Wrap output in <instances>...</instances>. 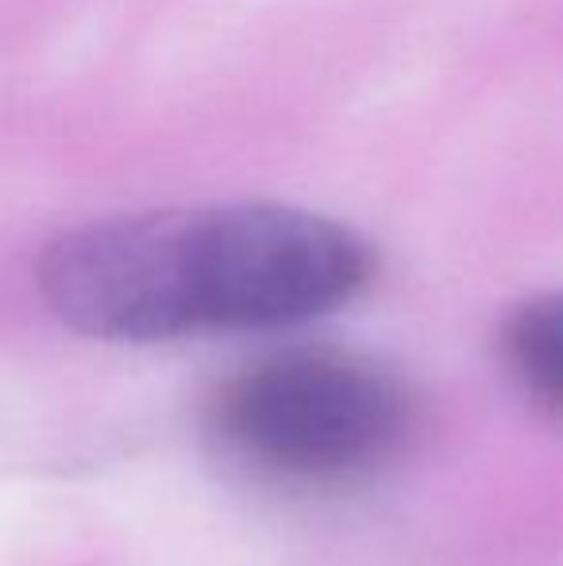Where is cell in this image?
I'll list each match as a JSON object with an SVG mask.
<instances>
[{"mask_svg":"<svg viewBox=\"0 0 563 566\" xmlns=\"http://www.w3.org/2000/svg\"><path fill=\"white\" fill-rule=\"evenodd\" d=\"M417 394L352 350L290 347L228 374L209 401L217 448L285 490H347L386 474L417 440Z\"/></svg>","mask_w":563,"mask_h":566,"instance_id":"2","label":"cell"},{"mask_svg":"<svg viewBox=\"0 0 563 566\" xmlns=\"http://www.w3.org/2000/svg\"><path fill=\"white\" fill-rule=\"evenodd\" d=\"M375 274L367 239L285 205H209L93 220L46 243L43 305L108 343L240 336L321 321Z\"/></svg>","mask_w":563,"mask_h":566,"instance_id":"1","label":"cell"},{"mask_svg":"<svg viewBox=\"0 0 563 566\" xmlns=\"http://www.w3.org/2000/svg\"><path fill=\"white\" fill-rule=\"evenodd\" d=\"M502 358L533 401L563 412V293H544L513 308L502 324Z\"/></svg>","mask_w":563,"mask_h":566,"instance_id":"3","label":"cell"}]
</instances>
